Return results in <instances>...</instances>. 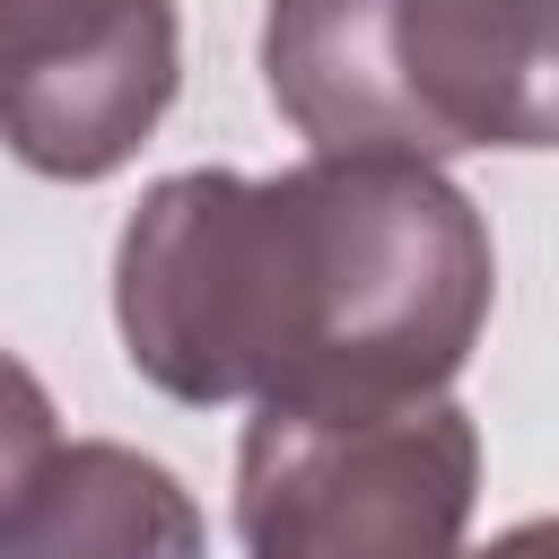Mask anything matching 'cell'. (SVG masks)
<instances>
[{"label": "cell", "instance_id": "obj_7", "mask_svg": "<svg viewBox=\"0 0 559 559\" xmlns=\"http://www.w3.org/2000/svg\"><path fill=\"white\" fill-rule=\"evenodd\" d=\"M472 559H559V515H533V524H507L489 550H472Z\"/></svg>", "mask_w": 559, "mask_h": 559}, {"label": "cell", "instance_id": "obj_5", "mask_svg": "<svg viewBox=\"0 0 559 559\" xmlns=\"http://www.w3.org/2000/svg\"><path fill=\"white\" fill-rule=\"evenodd\" d=\"M0 559H201V507L157 454L87 437L52 454L44 489L0 533Z\"/></svg>", "mask_w": 559, "mask_h": 559}, {"label": "cell", "instance_id": "obj_4", "mask_svg": "<svg viewBox=\"0 0 559 559\" xmlns=\"http://www.w3.org/2000/svg\"><path fill=\"white\" fill-rule=\"evenodd\" d=\"M183 70L175 0H0V140L52 183L140 157Z\"/></svg>", "mask_w": 559, "mask_h": 559}, {"label": "cell", "instance_id": "obj_2", "mask_svg": "<svg viewBox=\"0 0 559 559\" xmlns=\"http://www.w3.org/2000/svg\"><path fill=\"white\" fill-rule=\"evenodd\" d=\"M262 87L323 157L559 148V0H271Z\"/></svg>", "mask_w": 559, "mask_h": 559}, {"label": "cell", "instance_id": "obj_1", "mask_svg": "<svg viewBox=\"0 0 559 559\" xmlns=\"http://www.w3.org/2000/svg\"><path fill=\"white\" fill-rule=\"evenodd\" d=\"M489 227L419 157L192 166L140 192L114 245V323L175 402H411L445 393L489 323Z\"/></svg>", "mask_w": 559, "mask_h": 559}, {"label": "cell", "instance_id": "obj_3", "mask_svg": "<svg viewBox=\"0 0 559 559\" xmlns=\"http://www.w3.org/2000/svg\"><path fill=\"white\" fill-rule=\"evenodd\" d=\"M480 428L445 393L411 402H262L236 445L245 559H463Z\"/></svg>", "mask_w": 559, "mask_h": 559}, {"label": "cell", "instance_id": "obj_6", "mask_svg": "<svg viewBox=\"0 0 559 559\" xmlns=\"http://www.w3.org/2000/svg\"><path fill=\"white\" fill-rule=\"evenodd\" d=\"M52 454H61L52 393L35 384V367H26V358H9V349H0V533H9V524H17V507L44 489Z\"/></svg>", "mask_w": 559, "mask_h": 559}]
</instances>
